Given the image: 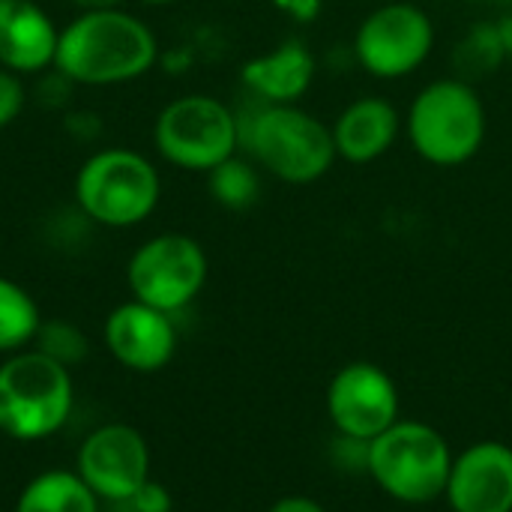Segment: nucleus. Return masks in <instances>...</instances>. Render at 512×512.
I'll use <instances>...</instances> for the list:
<instances>
[{"instance_id":"27","label":"nucleus","mask_w":512,"mask_h":512,"mask_svg":"<svg viewBox=\"0 0 512 512\" xmlns=\"http://www.w3.org/2000/svg\"><path fill=\"white\" fill-rule=\"evenodd\" d=\"M495 27H498V36H501L504 54L510 57V54H512V15H504V18H501V21H498Z\"/></svg>"},{"instance_id":"19","label":"nucleus","mask_w":512,"mask_h":512,"mask_svg":"<svg viewBox=\"0 0 512 512\" xmlns=\"http://www.w3.org/2000/svg\"><path fill=\"white\" fill-rule=\"evenodd\" d=\"M207 189L210 198L225 207V210H249L258 204L261 198V171L252 159L234 153L231 159H225L222 165H216L213 171H207Z\"/></svg>"},{"instance_id":"10","label":"nucleus","mask_w":512,"mask_h":512,"mask_svg":"<svg viewBox=\"0 0 512 512\" xmlns=\"http://www.w3.org/2000/svg\"><path fill=\"white\" fill-rule=\"evenodd\" d=\"M75 471L99 501L129 504L153 480L147 438L135 426L105 423L78 447Z\"/></svg>"},{"instance_id":"28","label":"nucleus","mask_w":512,"mask_h":512,"mask_svg":"<svg viewBox=\"0 0 512 512\" xmlns=\"http://www.w3.org/2000/svg\"><path fill=\"white\" fill-rule=\"evenodd\" d=\"M75 6H81V12L87 9H120L126 0H72Z\"/></svg>"},{"instance_id":"7","label":"nucleus","mask_w":512,"mask_h":512,"mask_svg":"<svg viewBox=\"0 0 512 512\" xmlns=\"http://www.w3.org/2000/svg\"><path fill=\"white\" fill-rule=\"evenodd\" d=\"M153 144L168 165L207 174L240 153V114L207 93L180 96L159 111Z\"/></svg>"},{"instance_id":"15","label":"nucleus","mask_w":512,"mask_h":512,"mask_svg":"<svg viewBox=\"0 0 512 512\" xmlns=\"http://www.w3.org/2000/svg\"><path fill=\"white\" fill-rule=\"evenodd\" d=\"M318 75V57L303 39H285L267 54L243 63V87L267 105H300Z\"/></svg>"},{"instance_id":"5","label":"nucleus","mask_w":512,"mask_h":512,"mask_svg":"<svg viewBox=\"0 0 512 512\" xmlns=\"http://www.w3.org/2000/svg\"><path fill=\"white\" fill-rule=\"evenodd\" d=\"M447 438L423 420H396L372 441L369 480L393 501L426 507L444 498L453 468Z\"/></svg>"},{"instance_id":"12","label":"nucleus","mask_w":512,"mask_h":512,"mask_svg":"<svg viewBox=\"0 0 512 512\" xmlns=\"http://www.w3.org/2000/svg\"><path fill=\"white\" fill-rule=\"evenodd\" d=\"M102 342L108 354L129 372L153 375L165 369L177 354L174 315L153 309L141 300H126L108 312Z\"/></svg>"},{"instance_id":"4","label":"nucleus","mask_w":512,"mask_h":512,"mask_svg":"<svg viewBox=\"0 0 512 512\" xmlns=\"http://www.w3.org/2000/svg\"><path fill=\"white\" fill-rule=\"evenodd\" d=\"M75 408L72 372L36 348L0 363V432L33 444L57 435Z\"/></svg>"},{"instance_id":"11","label":"nucleus","mask_w":512,"mask_h":512,"mask_svg":"<svg viewBox=\"0 0 512 512\" xmlns=\"http://www.w3.org/2000/svg\"><path fill=\"white\" fill-rule=\"evenodd\" d=\"M327 417L336 435L375 441L399 420V387L387 369L369 360H354L327 384Z\"/></svg>"},{"instance_id":"6","label":"nucleus","mask_w":512,"mask_h":512,"mask_svg":"<svg viewBox=\"0 0 512 512\" xmlns=\"http://www.w3.org/2000/svg\"><path fill=\"white\" fill-rule=\"evenodd\" d=\"M162 198L156 165L129 147H105L87 156L75 174V201L87 219L105 228L141 225Z\"/></svg>"},{"instance_id":"9","label":"nucleus","mask_w":512,"mask_h":512,"mask_svg":"<svg viewBox=\"0 0 512 512\" xmlns=\"http://www.w3.org/2000/svg\"><path fill=\"white\" fill-rule=\"evenodd\" d=\"M207 273L210 264L204 246L189 234L165 231L132 252L126 264V285L132 300L177 315L204 291Z\"/></svg>"},{"instance_id":"14","label":"nucleus","mask_w":512,"mask_h":512,"mask_svg":"<svg viewBox=\"0 0 512 512\" xmlns=\"http://www.w3.org/2000/svg\"><path fill=\"white\" fill-rule=\"evenodd\" d=\"M336 156L348 165H372L405 132V114L387 96H357L330 123Z\"/></svg>"},{"instance_id":"20","label":"nucleus","mask_w":512,"mask_h":512,"mask_svg":"<svg viewBox=\"0 0 512 512\" xmlns=\"http://www.w3.org/2000/svg\"><path fill=\"white\" fill-rule=\"evenodd\" d=\"M33 348L42 351L45 357L57 360L60 366L72 369L87 357L90 342H87V336H84V330L78 324L54 318V321H42V327H39V333L33 339Z\"/></svg>"},{"instance_id":"22","label":"nucleus","mask_w":512,"mask_h":512,"mask_svg":"<svg viewBox=\"0 0 512 512\" xmlns=\"http://www.w3.org/2000/svg\"><path fill=\"white\" fill-rule=\"evenodd\" d=\"M462 51H465V60L471 66H480V69H495L507 57L504 54V45H501V36H498V27L495 24H486V21L477 24L468 33Z\"/></svg>"},{"instance_id":"21","label":"nucleus","mask_w":512,"mask_h":512,"mask_svg":"<svg viewBox=\"0 0 512 512\" xmlns=\"http://www.w3.org/2000/svg\"><path fill=\"white\" fill-rule=\"evenodd\" d=\"M369 450L372 441L351 438V435H333L330 441V465L345 477H369Z\"/></svg>"},{"instance_id":"13","label":"nucleus","mask_w":512,"mask_h":512,"mask_svg":"<svg viewBox=\"0 0 512 512\" xmlns=\"http://www.w3.org/2000/svg\"><path fill=\"white\" fill-rule=\"evenodd\" d=\"M444 501L453 512H512V447L477 441L453 456Z\"/></svg>"},{"instance_id":"24","label":"nucleus","mask_w":512,"mask_h":512,"mask_svg":"<svg viewBox=\"0 0 512 512\" xmlns=\"http://www.w3.org/2000/svg\"><path fill=\"white\" fill-rule=\"evenodd\" d=\"M126 507H132L135 512H171V495H168L165 486L150 480Z\"/></svg>"},{"instance_id":"17","label":"nucleus","mask_w":512,"mask_h":512,"mask_svg":"<svg viewBox=\"0 0 512 512\" xmlns=\"http://www.w3.org/2000/svg\"><path fill=\"white\" fill-rule=\"evenodd\" d=\"M93 489L69 468H51L36 474L18 495L15 512H99Z\"/></svg>"},{"instance_id":"29","label":"nucleus","mask_w":512,"mask_h":512,"mask_svg":"<svg viewBox=\"0 0 512 512\" xmlns=\"http://www.w3.org/2000/svg\"><path fill=\"white\" fill-rule=\"evenodd\" d=\"M141 3H147V6H168V3H177V0H141Z\"/></svg>"},{"instance_id":"23","label":"nucleus","mask_w":512,"mask_h":512,"mask_svg":"<svg viewBox=\"0 0 512 512\" xmlns=\"http://www.w3.org/2000/svg\"><path fill=\"white\" fill-rule=\"evenodd\" d=\"M24 105H27V90H24L21 75L0 66V129L15 123Z\"/></svg>"},{"instance_id":"26","label":"nucleus","mask_w":512,"mask_h":512,"mask_svg":"<svg viewBox=\"0 0 512 512\" xmlns=\"http://www.w3.org/2000/svg\"><path fill=\"white\" fill-rule=\"evenodd\" d=\"M267 512H327V507L318 504L315 498H306V495H285Z\"/></svg>"},{"instance_id":"3","label":"nucleus","mask_w":512,"mask_h":512,"mask_svg":"<svg viewBox=\"0 0 512 512\" xmlns=\"http://www.w3.org/2000/svg\"><path fill=\"white\" fill-rule=\"evenodd\" d=\"M489 111L468 78H435L417 90L405 111L411 150L435 168L468 165L486 144Z\"/></svg>"},{"instance_id":"8","label":"nucleus","mask_w":512,"mask_h":512,"mask_svg":"<svg viewBox=\"0 0 512 512\" xmlns=\"http://www.w3.org/2000/svg\"><path fill=\"white\" fill-rule=\"evenodd\" d=\"M438 30L432 15L408 0L375 6L354 30V60L378 81H399L414 75L435 51Z\"/></svg>"},{"instance_id":"16","label":"nucleus","mask_w":512,"mask_h":512,"mask_svg":"<svg viewBox=\"0 0 512 512\" xmlns=\"http://www.w3.org/2000/svg\"><path fill=\"white\" fill-rule=\"evenodd\" d=\"M60 30L36 0H0V66L33 75L54 66Z\"/></svg>"},{"instance_id":"25","label":"nucleus","mask_w":512,"mask_h":512,"mask_svg":"<svg viewBox=\"0 0 512 512\" xmlns=\"http://www.w3.org/2000/svg\"><path fill=\"white\" fill-rule=\"evenodd\" d=\"M273 6L294 24H312L324 12V0H273Z\"/></svg>"},{"instance_id":"2","label":"nucleus","mask_w":512,"mask_h":512,"mask_svg":"<svg viewBox=\"0 0 512 512\" xmlns=\"http://www.w3.org/2000/svg\"><path fill=\"white\" fill-rule=\"evenodd\" d=\"M240 147L270 177L288 186H312L336 165L330 126L303 105L258 102L240 117Z\"/></svg>"},{"instance_id":"18","label":"nucleus","mask_w":512,"mask_h":512,"mask_svg":"<svg viewBox=\"0 0 512 512\" xmlns=\"http://www.w3.org/2000/svg\"><path fill=\"white\" fill-rule=\"evenodd\" d=\"M42 327V312L36 300L18 282L0 276V354H18L33 348Z\"/></svg>"},{"instance_id":"1","label":"nucleus","mask_w":512,"mask_h":512,"mask_svg":"<svg viewBox=\"0 0 512 512\" xmlns=\"http://www.w3.org/2000/svg\"><path fill=\"white\" fill-rule=\"evenodd\" d=\"M159 42L153 30L126 9H87L60 30L54 69L75 84L108 87L147 75Z\"/></svg>"}]
</instances>
